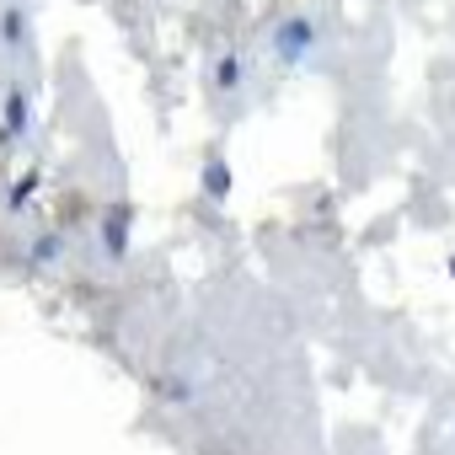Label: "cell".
Listing matches in <instances>:
<instances>
[{
	"mask_svg": "<svg viewBox=\"0 0 455 455\" xmlns=\"http://www.w3.org/2000/svg\"><path fill=\"white\" fill-rule=\"evenodd\" d=\"M450 279H455V258H450Z\"/></svg>",
	"mask_w": 455,
	"mask_h": 455,
	"instance_id": "1",
	"label": "cell"
}]
</instances>
